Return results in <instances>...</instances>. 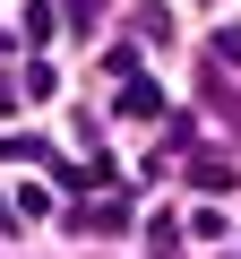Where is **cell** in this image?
<instances>
[{"label": "cell", "mask_w": 241, "mask_h": 259, "mask_svg": "<svg viewBox=\"0 0 241 259\" xmlns=\"http://www.w3.org/2000/svg\"><path fill=\"white\" fill-rule=\"evenodd\" d=\"M112 112H120V121H155V112H164V95H155L138 69H120V95H112Z\"/></svg>", "instance_id": "6da1fadb"}, {"label": "cell", "mask_w": 241, "mask_h": 259, "mask_svg": "<svg viewBox=\"0 0 241 259\" xmlns=\"http://www.w3.org/2000/svg\"><path fill=\"white\" fill-rule=\"evenodd\" d=\"M69 9H103V0H69Z\"/></svg>", "instance_id": "8992f818"}, {"label": "cell", "mask_w": 241, "mask_h": 259, "mask_svg": "<svg viewBox=\"0 0 241 259\" xmlns=\"http://www.w3.org/2000/svg\"><path fill=\"white\" fill-rule=\"evenodd\" d=\"M0 225H9V207H0Z\"/></svg>", "instance_id": "52a82bcc"}, {"label": "cell", "mask_w": 241, "mask_h": 259, "mask_svg": "<svg viewBox=\"0 0 241 259\" xmlns=\"http://www.w3.org/2000/svg\"><path fill=\"white\" fill-rule=\"evenodd\" d=\"M190 182H207V190H224V182H232V164H224V156H190Z\"/></svg>", "instance_id": "3957f363"}, {"label": "cell", "mask_w": 241, "mask_h": 259, "mask_svg": "<svg viewBox=\"0 0 241 259\" xmlns=\"http://www.w3.org/2000/svg\"><path fill=\"white\" fill-rule=\"evenodd\" d=\"M120 225H130V199H103V207L78 216V233H120Z\"/></svg>", "instance_id": "7a4b0ae2"}, {"label": "cell", "mask_w": 241, "mask_h": 259, "mask_svg": "<svg viewBox=\"0 0 241 259\" xmlns=\"http://www.w3.org/2000/svg\"><path fill=\"white\" fill-rule=\"evenodd\" d=\"M215 61H224V69H241V26H224V35H215Z\"/></svg>", "instance_id": "5b68a950"}, {"label": "cell", "mask_w": 241, "mask_h": 259, "mask_svg": "<svg viewBox=\"0 0 241 259\" xmlns=\"http://www.w3.org/2000/svg\"><path fill=\"white\" fill-rule=\"evenodd\" d=\"M52 18H61V0H35V18H26V44H52Z\"/></svg>", "instance_id": "277c9868"}]
</instances>
